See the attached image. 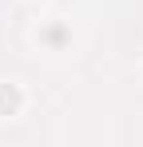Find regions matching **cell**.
<instances>
[{
    "label": "cell",
    "mask_w": 143,
    "mask_h": 147,
    "mask_svg": "<svg viewBox=\"0 0 143 147\" xmlns=\"http://www.w3.org/2000/svg\"><path fill=\"white\" fill-rule=\"evenodd\" d=\"M28 111V92L16 80H0V119H16Z\"/></svg>",
    "instance_id": "2"
},
{
    "label": "cell",
    "mask_w": 143,
    "mask_h": 147,
    "mask_svg": "<svg viewBox=\"0 0 143 147\" xmlns=\"http://www.w3.org/2000/svg\"><path fill=\"white\" fill-rule=\"evenodd\" d=\"M24 4H32V8H40V4H48V0H24Z\"/></svg>",
    "instance_id": "3"
},
{
    "label": "cell",
    "mask_w": 143,
    "mask_h": 147,
    "mask_svg": "<svg viewBox=\"0 0 143 147\" xmlns=\"http://www.w3.org/2000/svg\"><path fill=\"white\" fill-rule=\"evenodd\" d=\"M32 44L40 52H48V56H64L76 44V32H72V24L64 16H44L40 24L32 28Z\"/></svg>",
    "instance_id": "1"
}]
</instances>
